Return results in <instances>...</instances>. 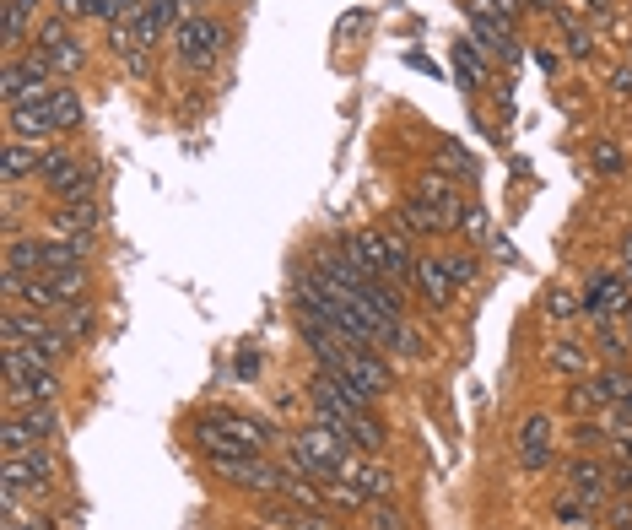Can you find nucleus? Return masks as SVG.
I'll return each instance as SVG.
<instances>
[{
	"mask_svg": "<svg viewBox=\"0 0 632 530\" xmlns=\"http://www.w3.org/2000/svg\"><path fill=\"white\" fill-rule=\"evenodd\" d=\"M146 22H152L157 33H168V22H173V28H179V22H184L179 0H146Z\"/></svg>",
	"mask_w": 632,
	"mask_h": 530,
	"instance_id": "obj_28",
	"label": "nucleus"
},
{
	"mask_svg": "<svg viewBox=\"0 0 632 530\" xmlns=\"http://www.w3.org/2000/svg\"><path fill=\"white\" fill-rule=\"evenodd\" d=\"M470 38H476L487 55H497V60H508L514 65L519 60V38H514V22L503 17V11L492 6V0H470Z\"/></svg>",
	"mask_w": 632,
	"mask_h": 530,
	"instance_id": "obj_6",
	"label": "nucleus"
},
{
	"mask_svg": "<svg viewBox=\"0 0 632 530\" xmlns=\"http://www.w3.org/2000/svg\"><path fill=\"white\" fill-rule=\"evenodd\" d=\"M195 433H200V449H206V455H265V428L254 417L211 412Z\"/></svg>",
	"mask_w": 632,
	"mask_h": 530,
	"instance_id": "obj_1",
	"label": "nucleus"
},
{
	"mask_svg": "<svg viewBox=\"0 0 632 530\" xmlns=\"http://www.w3.org/2000/svg\"><path fill=\"white\" fill-rule=\"evenodd\" d=\"M605 439V428H595V422H578V449H595Z\"/></svg>",
	"mask_w": 632,
	"mask_h": 530,
	"instance_id": "obj_39",
	"label": "nucleus"
},
{
	"mask_svg": "<svg viewBox=\"0 0 632 530\" xmlns=\"http://www.w3.org/2000/svg\"><path fill=\"white\" fill-rule=\"evenodd\" d=\"M346 476H352V487L368 503H389V498H395V476H389L384 466H373V460H352V471H346Z\"/></svg>",
	"mask_w": 632,
	"mask_h": 530,
	"instance_id": "obj_16",
	"label": "nucleus"
},
{
	"mask_svg": "<svg viewBox=\"0 0 632 530\" xmlns=\"http://www.w3.org/2000/svg\"><path fill=\"white\" fill-rule=\"evenodd\" d=\"M55 482V460L44 449H28V455H6V498H22V493H49Z\"/></svg>",
	"mask_w": 632,
	"mask_h": 530,
	"instance_id": "obj_8",
	"label": "nucleus"
},
{
	"mask_svg": "<svg viewBox=\"0 0 632 530\" xmlns=\"http://www.w3.org/2000/svg\"><path fill=\"white\" fill-rule=\"evenodd\" d=\"M551 368H562V374H584V368H589V357H584V347H573V341H562V347L551 352Z\"/></svg>",
	"mask_w": 632,
	"mask_h": 530,
	"instance_id": "obj_29",
	"label": "nucleus"
},
{
	"mask_svg": "<svg viewBox=\"0 0 632 530\" xmlns=\"http://www.w3.org/2000/svg\"><path fill=\"white\" fill-rule=\"evenodd\" d=\"M254 374H260V352H244L238 357V379H254Z\"/></svg>",
	"mask_w": 632,
	"mask_h": 530,
	"instance_id": "obj_41",
	"label": "nucleus"
},
{
	"mask_svg": "<svg viewBox=\"0 0 632 530\" xmlns=\"http://www.w3.org/2000/svg\"><path fill=\"white\" fill-rule=\"evenodd\" d=\"M244 530H276V525H265V520H254V525H244Z\"/></svg>",
	"mask_w": 632,
	"mask_h": 530,
	"instance_id": "obj_47",
	"label": "nucleus"
},
{
	"mask_svg": "<svg viewBox=\"0 0 632 530\" xmlns=\"http://www.w3.org/2000/svg\"><path fill=\"white\" fill-rule=\"evenodd\" d=\"M44 60L55 65L60 76H76L82 71V44H76V38H65V44H55V49H44Z\"/></svg>",
	"mask_w": 632,
	"mask_h": 530,
	"instance_id": "obj_27",
	"label": "nucleus"
},
{
	"mask_svg": "<svg viewBox=\"0 0 632 530\" xmlns=\"http://www.w3.org/2000/svg\"><path fill=\"white\" fill-rule=\"evenodd\" d=\"M38 17V0H6V44L17 49L22 33H28V22Z\"/></svg>",
	"mask_w": 632,
	"mask_h": 530,
	"instance_id": "obj_26",
	"label": "nucleus"
},
{
	"mask_svg": "<svg viewBox=\"0 0 632 530\" xmlns=\"http://www.w3.org/2000/svg\"><path fill=\"white\" fill-rule=\"evenodd\" d=\"M22 428H28V439L38 444V449H49L55 444V412H49V406H22Z\"/></svg>",
	"mask_w": 632,
	"mask_h": 530,
	"instance_id": "obj_24",
	"label": "nucleus"
},
{
	"mask_svg": "<svg viewBox=\"0 0 632 530\" xmlns=\"http://www.w3.org/2000/svg\"><path fill=\"white\" fill-rule=\"evenodd\" d=\"M546 314H551V320H573L578 303H573L568 293H551V298H546Z\"/></svg>",
	"mask_w": 632,
	"mask_h": 530,
	"instance_id": "obj_33",
	"label": "nucleus"
},
{
	"mask_svg": "<svg viewBox=\"0 0 632 530\" xmlns=\"http://www.w3.org/2000/svg\"><path fill=\"white\" fill-rule=\"evenodd\" d=\"M173 49H179V60L190 65V71H206V65L222 60L227 49V28L211 11H200V17H184L179 28H173Z\"/></svg>",
	"mask_w": 632,
	"mask_h": 530,
	"instance_id": "obj_2",
	"label": "nucleus"
},
{
	"mask_svg": "<svg viewBox=\"0 0 632 530\" xmlns=\"http://www.w3.org/2000/svg\"><path fill=\"white\" fill-rule=\"evenodd\" d=\"M616 530H632V498L616 503Z\"/></svg>",
	"mask_w": 632,
	"mask_h": 530,
	"instance_id": "obj_42",
	"label": "nucleus"
},
{
	"mask_svg": "<svg viewBox=\"0 0 632 530\" xmlns=\"http://www.w3.org/2000/svg\"><path fill=\"white\" fill-rule=\"evenodd\" d=\"M395 347L406 352V357H422V336H416V330H406V325H400V330H395Z\"/></svg>",
	"mask_w": 632,
	"mask_h": 530,
	"instance_id": "obj_36",
	"label": "nucleus"
},
{
	"mask_svg": "<svg viewBox=\"0 0 632 530\" xmlns=\"http://www.w3.org/2000/svg\"><path fill=\"white\" fill-rule=\"evenodd\" d=\"M454 76H460L470 92L487 82V65H481V44H476V38H470V44H454Z\"/></svg>",
	"mask_w": 632,
	"mask_h": 530,
	"instance_id": "obj_21",
	"label": "nucleus"
},
{
	"mask_svg": "<svg viewBox=\"0 0 632 530\" xmlns=\"http://www.w3.org/2000/svg\"><path fill=\"white\" fill-rule=\"evenodd\" d=\"M492 6H497V11H503V17H508V22H514V17H519V11H524V0H492Z\"/></svg>",
	"mask_w": 632,
	"mask_h": 530,
	"instance_id": "obj_43",
	"label": "nucleus"
},
{
	"mask_svg": "<svg viewBox=\"0 0 632 530\" xmlns=\"http://www.w3.org/2000/svg\"><path fill=\"white\" fill-rule=\"evenodd\" d=\"M38 152H44V147H28V141H6V184L38 179Z\"/></svg>",
	"mask_w": 632,
	"mask_h": 530,
	"instance_id": "obj_19",
	"label": "nucleus"
},
{
	"mask_svg": "<svg viewBox=\"0 0 632 530\" xmlns=\"http://www.w3.org/2000/svg\"><path fill=\"white\" fill-rule=\"evenodd\" d=\"M28 530H49V520H33V525H28Z\"/></svg>",
	"mask_w": 632,
	"mask_h": 530,
	"instance_id": "obj_48",
	"label": "nucleus"
},
{
	"mask_svg": "<svg viewBox=\"0 0 632 530\" xmlns=\"http://www.w3.org/2000/svg\"><path fill=\"white\" fill-rule=\"evenodd\" d=\"M557 520H562V525H584V520H589L584 498H562V503H557Z\"/></svg>",
	"mask_w": 632,
	"mask_h": 530,
	"instance_id": "obj_32",
	"label": "nucleus"
},
{
	"mask_svg": "<svg viewBox=\"0 0 632 530\" xmlns=\"http://www.w3.org/2000/svg\"><path fill=\"white\" fill-rule=\"evenodd\" d=\"M373 530H400V509L379 503V509H373Z\"/></svg>",
	"mask_w": 632,
	"mask_h": 530,
	"instance_id": "obj_37",
	"label": "nucleus"
},
{
	"mask_svg": "<svg viewBox=\"0 0 632 530\" xmlns=\"http://www.w3.org/2000/svg\"><path fill=\"white\" fill-rule=\"evenodd\" d=\"M49 114H55V125H60V130L82 125V92H76L71 82H60L55 92H49Z\"/></svg>",
	"mask_w": 632,
	"mask_h": 530,
	"instance_id": "obj_22",
	"label": "nucleus"
},
{
	"mask_svg": "<svg viewBox=\"0 0 632 530\" xmlns=\"http://www.w3.org/2000/svg\"><path fill=\"white\" fill-rule=\"evenodd\" d=\"M535 65H541V71H546V76H557V71H562L557 49H535Z\"/></svg>",
	"mask_w": 632,
	"mask_h": 530,
	"instance_id": "obj_40",
	"label": "nucleus"
},
{
	"mask_svg": "<svg viewBox=\"0 0 632 530\" xmlns=\"http://www.w3.org/2000/svg\"><path fill=\"white\" fill-rule=\"evenodd\" d=\"M211 471L227 476L233 487H244V493H281V482H287V471H276L265 455H206Z\"/></svg>",
	"mask_w": 632,
	"mask_h": 530,
	"instance_id": "obj_7",
	"label": "nucleus"
},
{
	"mask_svg": "<svg viewBox=\"0 0 632 530\" xmlns=\"http://www.w3.org/2000/svg\"><path fill=\"white\" fill-rule=\"evenodd\" d=\"M60 17H98V0H60Z\"/></svg>",
	"mask_w": 632,
	"mask_h": 530,
	"instance_id": "obj_35",
	"label": "nucleus"
},
{
	"mask_svg": "<svg viewBox=\"0 0 632 530\" xmlns=\"http://www.w3.org/2000/svg\"><path fill=\"white\" fill-rule=\"evenodd\" d=\"M519 460L530 471H541L546 460H551V417L546 412H530L524 417V428H519Z\"/></svg>",
	"mask_w": 632,
	"mask_h": 530,
	"instance_id": "obj_12",
	"label": "nucleus"
},
{
	"mask_svg": "<svg viewBox=\"0 0 632 530\" xmlns=\"http://www.w3.org/2000/svg\"><path fill=\"white\" fill-rule=\"evenodd\" d=\"M6 125H11V141H28V147H44L49 136H60L55 114H49V98L44 103H22V109H6Z\"/></svg>",
	"mask_w": 632,
	"mask_h": 530,
	"instance_id": "obj_9",
	"label": "nucleus"
},
{
	"mask_svg": "<svg viewBox=\"0 0 632 530\" xmlns=\"http://www.w3.org/2000/svg\"><path fill=\"white\" fill-rule=\"evenodd\" d=\"M400 228L406 233H454L449 222H443V211L433 201H422V195H406V206H400Z\"/></svg>",
	"mask_w": 632,
	"mask_h": 530,
	"instance_id": "obj_18",
	"label": "nucleus"
},
{
	"mask_svg": "<svg viewBox=\"0 0 632 530\" xmlns=\"http://www.w3.org/2000/svg\"><path fill=\"white\" fill-rule=\"evenodd\" d=\"M341 374L352 379L368 401H379V395L389 390V363H384V357H373V352H362V347H352V357H346Z\"/></svg>",
	"mask_w": 632,
	"mask_h": 530,
	"instance_id": "obj_11",
	"label": "nucleus"
},
{
	"mask_svg": "<svg viewBox=\"0 0 632 530\" xmlns=\"http://www.w3.org/2000/svg\"><path fill=\"white\" fill-rule=\"evenodd\" d=\"M65 271H87V244H76V238H44V276H65Z\"/></svg>",
	"mask_w": 632,
	"mask_h": 530,
	"instance_id": "obj_17",
	"label": "nucleus"
},
{
	"mask_svg": "<svg viewBox=\"0 0 632 530\" xmlns=\"http://www.w3.org/2000/svg\"><path fill=\"white\" fill-rule=\"evenodd\" d=\"M98 206L92 201H65L60 211H55V233L60 238H76V244H92V238H98Z\"/></svg>",
	"mask_w": 632,
	"mask_h": 530,
	"instance_id": "obj_13",
	"label": "nucleus"
},
{
	"mask_svg": "<svg viewBox=\"0 0 632 530\" xmlns=\"http://www.w3.org/2000/svg\"><path fill=\"white\" fill-rule=\"evenodd\" d=\"M49 76H55V65L44 60V49H33L28 60H11L6 76H0V98H6V109H22V103H44L49 92Z\"/></svg>",
	"mask_w": 632,
	"mask_h": 530,
	"instance_id": "obj_3",
	"label": "nucleus"
},
{
	"mask_svg": "<svg viewBox=\"0 0 632 530\" xmlns=\"http://www.w3.org/2000/svg\"><path fill=\"white\" fill-rule=\"evenodd\" d=\"M76 168H82V163H76L71 152H60V147H44V152H38V179H44L49 190H60V184L71 179Z\"/></svg>",
	"mask_w": 632,
	"mask_h": 530,
	"instance_id": "obj_20",
	"label": "nucleus"
},
{
	"mask_svg": "<svg viewBox=\"0 0 632 530\" xmlns=\"http://www.w3.org/2000/svg\"><path fill=\"white\" fill-rule=\"evenodd\" d=\"M568 482H573V498H584V503H600L605 493H611V471L600 466V460H573V471H568Z\"/></svg>",
	"mask_w": 632,
	"mask_h": 530,
	"instance_id": "obj_15",
	"label": "nucleus"
},
{
	"mask_svg": "<svg viewBox=\"0 0 632 530\" xmlns=\"http://www.w3.org/2000/svg\"><path fill=\"white\" fill-rule=\"evenodd\" d=\"M595 406H600V401H595V390H589V384H578V390H573V412L584 417V412H595Z\"/></svg>",
	"mask_w": 632,
	"mask_h": 530,
	"instance_id": "obj_38",
	"label": "nucleus"
},
{
	"mask_svg": "<svg viewBox=\"0 0 632 530\" xmlns=\"http://www.w3.org/2000/svg\"><path fill=\"white\" fill-rule=\"evenodd\" d=\"M530 11H541V17H557L562 6H557V0H530Z\"/></svg>",
	"mask_w": 632,
	"mask_h": 530,
	"instance_id": "obj_45",
	"label": "nucleus"
},
{
	"mask_svg": "<svg viewBox=\"0 0 632 530\" xmlns=\"http://www.w3.org/2000/svg\"><path fill=\"white\" fill-rule=\"evenodd\" d=\"M584 11H595V17H605V11H611V0H584Z\"/></svg>",
	"mask_w": 632,
	"mask_h": 530,
	"instance_id": "obj_46",
	"label": "nucleus"
},
{
	"mask_svg": "<svg viewBox=\"0 0 632 530\" xmlns=\"http://www.w3.org/2000/svg\"><path fill=\"white\" fill-rule=\"evenodd\" d=\"M416 287H422V298L433 303V309H449L454 303V293H460V287H454V276H449V265L443 260H416V276H411Z\"/></svg>",
	"mask_w": 632,
	"mask_h": 530,
	"instance_id": "obj_14",
	"label": "nucleus"
},
{
	"mask_svg": "<svg viewBox=\"0 0 632 530\" xmlns=\"http://www.w3.org/2000/svg\"><path fill=\"white\" fill-rule=\"evenodd\" d=\"M443 265H449V276H454V287H465V282H476V255H443Z\"/></svg>",
	"mask_w": 632,
	"mask_h": 530,
	"instance_id": "obj_30",
	"label": "nucleus"
},
{
	"mask_svg": "<svg viewBox=\"0 0 632 530\" xmlns=\"http://www.w3.org/2000/svg\"><path fill=\"white\" fill-rule=\"evenodd\" d=\"M6 341H22V347H33L44 363H60L65 347H71V336L49 320V314H22V309H11L6 314Z\"/></svg>",
	"mask_w": 632,
	"mask_h": 530,
	"instance_id": "obj_4",
	"label": "nucleus"
},
{
	"mask_svg": "<svg viewBox=\"0 0 632 530\" xmlns=\"http://www.w3.org/2000/svg\"><path fill=\"white\" fill-rule=\"evenodd\" d=\"M265 525H276V530H330L325 514L298 509V503H292V509H271V514H265Z\"/></svg>",
	"mask_w": 632,
	"mask_h": 530,
	"instance_id": "obj_23",
	"label": "nucleus"
},
{
	"mask_svg": "<svg viewBox=\"0 0 632 530\" xmlns=\"http://www.w3.org/2000/svg\"><path fill=\"white\" fill-rule=\"evenodd\" d=\"M438 168H443V174H454V184L476 179V157H470L465 147H454V141H443V147H438Z\"/></svg>",
	"mask_w": 632,
	"mask_h": 530,
	"instance_id": "obj_25",
	"label": "nucleus"
},
{
	"mask_svg": "<svg viewBox=\"0 0 632 530\" xmlns=\"http://www.w3.org/2000/svg\"><path fill=\"white\" fill-rule=\"evenodd\" d=\"M622 276H627V282H632V233L622 238Z\"/></svg>",
	"mask_w": 632,
	"mask_h": 530,
	"instance_id": "obj_44",
	"label": "nucleus"
},
{
	"mask_svg": "<svg viewBox=\"0 0 632 530\" xmlns=\"http://www.w3.org/2000/svg\"><path fill=\"white\" fill-rule=\"evenodd\" d=\"M60 330H65V336H76V330H87V309H82V303H71V309H60Z\"/></svg>",
	"mask_w": 632,
	"mask_h": 530,
	"instance_id": "obj_34",
	"label": "nucleus"
},
{
	"mask_svg": "<svg viewBox=\"0 0 632 530\" xmlns=\"http://www.w3.org/2000/svg\"><path fill=\"white\" fill-rule=\"evenodd\" d=\"M589 163H595V168H600V174H616V168H622V152H616V147H611V141H600V147H595V152H589Z\"/></svg>",
	"mask_w": 632,
	"mask_h": 530,
	"instance_id": "obj_31",
	"label": "nucleus"
},
{
	"mask_svg": "<svg viewBox=\"0 0 632 530\" xmlns=\"http://www.w3.org/2000/svg\"><path fill=\"white\" fill-rule=\"evenodd\" d=\"M28 276H44V238H11V249H6V293L17 298Z\"/></svg>",
	"mask_w": 632,
	"mask_h": 530,
	"instance_id": "obj_10",
	"label": "nucleus"
},
{
	"mask_svg": "<svg viewBox=\"0 0 632 530\" xmlns=\"http://www.w3.org/2000/svg\"><path fill=\"white\" fill-rule=\"evenodd\" d=\"M578 309L589 314L595 325H616L622 314L632 309V282L622 271H595L589 276V287H584V303Z\"/></svg>",
	"mask_w": 632,
	"mask_h": 530,
	"instance_id": "obj_5",
	"label": "nucleus"
}]
</instances>
